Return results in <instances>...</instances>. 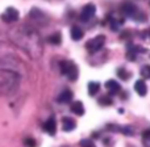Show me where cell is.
Masks as SVG:
<instances>
[{
  "label": "cell",
  "mask_w": 150,
  "mask_h": 147,
  "mask_svg": "<svg viewBox=\"0 0 150 147\" xmlns=\"http://www.w3.org/2000/svg\"><path fill=\"white\" fill-rule=\"evenodd\" d=\"M112 98L109 97V96H101L100 98H99V104L100 105H104V106H108V105H112Z\"/></svg>",
  "instance_id": "ac0fdd59"
},
{
  "label": "cell",
  "mask_w": 150,
  "mask_h": 147,
  "mask_svg": "<svg viewBox=\"0 0 150 147\" xmlns=\"http://www.w3.org/2000/svg\"><path fill=\"white\" fill-rule=\"evenodd\" d=\"M24 145H25V147H37V142L33 138H25L24 139Z\"/></svg>",
  "instance_id": "7402d4cb"
},
{
  "label": "cell",
  "mask_w": 150,
  "mask_h": 147,
  "mask_svg": "<svg viewBox=\"0 0 150 147\" xmlns=\"http://www.w3.org/2000/svg\"><path fill=\"white\" fill-rule=\"evenodd\" d=\"M61 72L71 82H75L78 79V75H79L76 65L71 60H62L61 62Z\"/></svg>",
  "instance_id": "3957f363"
},
{
  "label": "cell",
  "mask_w": 150,
  "mask_h": 147,
  "mask_svg": "<svg viewBox=\"0 0 150 147\" xmlns=\"http://www.w3.org/2000/svg\"><path fill=\"white\" fill-rule=\"evenodd\" d=\"M0 18H1L4 23H7V24L16 23V21L18 20V12H17V9H16V8L9 7V8H7V9H5V12L3 13Z\"/></svg>",
  "instance_id": "8992f818"
},
{
  "label": "cell",
  "mask_w": 150,
  "mask_h": 147,
  "mask_svg": "<svg viewBox=\"0 0 150 147\" xmlns=\"http://www.w3.org/2000/svg\"><path fill=\"white\" fill-rule=\"evenodd\" d=\"M105 88L109 91L111 95H115V93H117L120 91V84L116 80H108V82L105 83Z\"/></svg>",
  "instance_id": "4fadbf2b"
},
{
  "label": "cell",
  "mask_w": 150,
  "mask_h": 147,
  "mask_svg": "<svg viewBox=\"0 0 150 147\" xmlns=\"http://www.w3.org/2000/svg\"><path fill=\"white\" fill-rule=\"evenodd\" d=\"M12 39L21 46L25 51L29 53V55H37L41 54L42 51V45H41V39L40 36L37 33V30L30 25H21L15 28L11 32Z\"/></svg>",
  "instance_id": "6da1fadb"
},
{
  "label": "cell",
  "mask_w": 150,
  "mask_h": 147,
  "mask_svg": "<svg viewBox=\"0 0 150 147\" xmlns=\"http://www.w3.org/2000/svg\"><path fill=\"white\" fill-rule=\"evenodd\" d=\"M95 12H96V7L93 4H86L84 7H83V9H82V13H80V20L82 21H88L90 18H92L93 17V15H95Z\"/></svg>",
  "instance_id": "52a82bcc"
},
{
  "label": "cell",
  "mask_w": 150,
  "mask_h": 147,
  "mask_svg": "<svg viewBox=\"0 0 150 147\" xmlns=\"http://www.w3.org/2000/svg\"><path fill=\"white\" fill-rule=\"evenodd\" d=\"M79 146L80 147H96L93 141H91V139H82L79 142Z\"/></svg>",
  "instance_id": "ffe728a7"
},
{
  "label": "cell",
  "mask_w": 150,
  "mask_h": 147,
  "mask_svg": "<svg viewBox=\"0 0 150 147\" xmlns=\"http://www.w3.org/2000/svg\"><path fill=\"white\" fill-rule=\"evenodd\" d=\"M44 130L50 135H54L55 132H57V122H55L54 117H49V118L45 121V124L42 125Z\"/></svg>",
  "instance_id": "ba28073f"
},
{
  "label": "cell",
  "mask_w": 150,
  "mask_h": 147,
  "mask_svg": "<svg viewBox=\"0 0 150 147\" xmlns=\"http://www.w3.org/2000/svg\"><path fill=\"white\" fill-rule=\"evenodd\" d=\"M149 34H150V32H149Z\"/></svg>",
  "instance_id": "603a6c76"
},
{
  "label": "cell",
  "mask_w": 150,
  "mask_h": 147,
  "mask_svg": "<svg viewBox=\"0 0 150 147\" xmlns=\"http://www.w3.org/2000/svg\"><path fill=\"white\" fill-rule=\"evenodd\" d=\"M70 109L76 116H83V114H84V106H83L82 101H74V103L71 104Z\"/></svg>",
  "instance_id": "7c38bea8"
},
{
  "label": "cell",
  "mask_w": 150,
  "mask_h": 147,
  "mask_svg": "<svg viewBox=\"0 0 150 147\" xmlns=\"http://www.w3.org/2000/svg\"><path fill=\"white\" fill-rule=\"evenodd\" d=\"M104 44H105V36H101L100 34V36H96V37H93V38H91L90 41L86 44V49H87L91 54H93V53L99 51V50L104 46Z\"/></svg>",
  "instance_id": "5b68a950"
},
{
  "label": "cell",
  "mask_w": 150,
  "mask_h": 147,
  "mask_svg": "<svg viewBox=\"0 0 150 147\" xmlns=\"http://www.w3.org/2000/svg\"><path fill=\"white\" fill-rule=\"evenodd\" d=\"M71 100H73V92H71L70 89L62 91V92L59 93V96H58V103H61V104H67V103H70Z\"/></svg>",
  "instance_id": "30bf717a"
},
{
  "label": "cell",
  "mask_w": 150,
  "mask_h": 147,
  "mask_svg": "<svg viewBox=\"0 0 150 147\" xmlns=\"http://www.w3.org/2000/svg\"><path fill=\"white\" fill-rule=\"evenodd\" d=\"M83 30L79 28V26H73L71 28V32H70V36H71V38L74 39V41H79V39H82L83 38Z\"/></svg>",
  "instance_id": "5bb4252c"
},
{
  "label": "cell",
  "mask_w": 150,
  "mask_h": 147,
  "mask_svg": "<svg viewBox=\"0 0 150 147\" xmlns=\"http://www.w3.org/2000/svg\"><path fill=\"white\" fill-rule=\"evenodd\" d=\"M76 127V122L71 117H63L62 118V129L63 132H73Z\"/></svg>",
  "instance_id": "9c48e42d"
},
{
  "label": "cell",
  "mask_w": 150,
  "mask_h": 147,
  "mask_svg": "<svg viewBox=\"0 0 150 147\" xmlns=\"http://www.w3.org/2000/svg\"><path fill=\"white\" fill-rule=\"evenodd\" d=\"M121 9H122V12H124L125 16L133 18V20L141 21V18H142V20H145L144 13L141 12V11L138 9L134 4H132V3H124V4H122V7H121Z\"/></svg>",
  "instance_id": "277c9868"
},
{
  "label": "cell",
  "mask_w": 150,
  "mask_h": 147,
  "mask_svg": "<svg viewBox=\"0 0 150 147\" xmlns=\"http://www.w3.org/2000/svg\"><path fill=\"white\" fill-rule=\"evenodd\" d=\"M47 41H49V44H52V45H59L61 44V41H62V37H61V33H54V34H52V36L47 38Z\"/></svg>",
  "instance_id": "2e32d148"
},
{
  "label": "cell",
  "mask_w": 150,
  "mask_h": 147,
  "mask_svg": "<svg viewBox=\"0 0 150 147\" xmlns=\"http://www.w3.org/2000/svg\"><path fill=\"white\" fill-rule=\"evenodd\" d=\"M100 89V84L98 82H90L88 83V95L90 96H95L96 93Z\"/></svg>",
  "instance_id": "9a60e30c"
},
{
  "label": "cell",
  "mask_w": 150,
  "mask_h": 147,
  "mask_svg": "<svg viewBox=\"0 0 150 147\" xmlns=\"http://www.w3.org/2000/svg\"><path fill=\"white\" fill-rule=\"evenodd\" d=\"M141 75H142L144 79H150V66H144L141 68Z\"/></svg>",
  "instance_id": "44dd1931"
},
{
  "label": "cell",
  "mask_w": 150,
  "mask_h": 147,
  "mask_svg": "<svg viewBox=\"0 0 150 147\" xmlns=\"http://www.w3.org/2000/svg\"><path fill=\"white\" fill-rule=\"evenodd\" d=\"M134 89H136V92H137L140 96H145L146 93H148V87H146V83L144 82V80H141V79L136 82Z\"/></svg>",
  "instance_id": "8fae6325"
},
{
  "label": "cell",
  "mask_w": 150,
  "mask_h": 147,
  "mask_svg": "<svg viewBox=\"0 0 150 147\" xmlns=\"http://www.w3.org/2000/svg\"><path fill=\"white\" fill-rule=\"evenodd\" d=\"M117 76L121 80H128L130 77V74L128 72L125 68H119V70H117Z\"/></svg>",
  "instance_id": "e0dca14e"
},
{
  "label": "cell",
  "mask_w": 150,
  "mask_h": 147,
  "mask_svg": "<svg viewBox=\"0 0 150 147\" xmlns=\"http://www.w3.org/2000/svg\"><path fill=\"white\" fill-rule=\"evenodd\" d=\"M142 139H144L145 147H150V129L145 130V132L142 133Z\"/></svg>",
  "instance_id": "d6986e66"
},
{
  "label": "cell",
  "mask_w": 150,
  "mask_h": 147,
  "mask_svg": "<svg viewBox=\"0 0 150 147\" xmlns=\"http://www.w3.org/2000/svg\"><path fill=\"white\" fill-rule=\"evenodd\" d=\"M20 84V76L18 74L11 70H3L0 68V95H8L16 91Z\"/></svg>",
  "instance_id": "7a4b0ae2"
}]
</instances>
